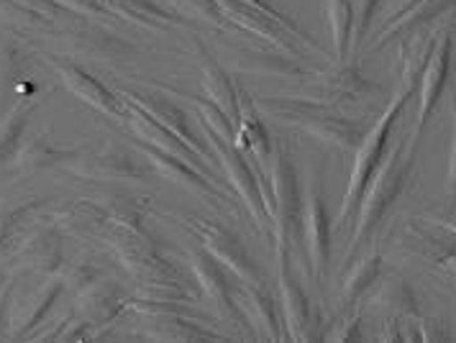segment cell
<instances>
[{
    "label": "cell",
    "instance_id": "27",
    "mask_svg": "<svg viewBox=\"0 0 456 343\" xmlns=\"http://www.w3.org/2000/svg\"><path fill=\"white\" fill-rule=\"evenodd\" d=\"M195 49H198L200 82H203L206 98L213 105H218L231 121L239 123V90L231 80V75L216 61V57H210V52L203 46V41H195Z\"/></svg>",
    "mask_w": 456,
    "mask_h": 343
},
{
    "label": "cell",
    "instance_id": "1",
    "mask_svg": "<svg viewBox=\"0 0 456 343\" xmlns=\"http://www.w3.org/2000/svg\"><path fill=\"white\" fill-rule=\"evenodd\" d=\"M251 101L262 116H270L272 121L297 128L313 136L315 142L329 143L341 151H354L367 134L362 123L344 118L331 105H321L305 98H251Z\"/></svg>",
    "mask_w": 456,
    "mask_h": 343
},
{
    "label": "cell",
    "instance_id": "11",
    "mask_svg": "<svg viewBox=\"0 0 456 343\" xmlns=\"http://www.w3.org/2000/svg\"><path fill=\"white\" fill-rule=\"evenodd\" d=\"M303 249L311 259L313 277L321 282L331 259V218L326 210L321 180H313L303 195Z\"/></svg>",
    "mask_w": 456,
    "mask_h": 343
},
{
    "label": "cell",
    "instance_id": "36",
    "mask_svg": "<svg viewBox=\"0 0 456 343\" xmlns=\"http://www.w3.org/2000/svg\"><path fill=\"white\" fill-rule=\"evenodd\" d=\"M31 113V102L19 101L3 118H0V167H5L19 143L26 136V123Z\"/></svg>",
    "mask_w": 456,
    "mask_h": 343
},
{
    "label": "cell",
    "instance_id": "25",
    "mask_svg": "<svg viewBox=\"0 0 456 343\" xmlns=\"http://www.w3.org/2000/svg\"><path fill=\"white\" fill-rule=\"evenodd\" d=\"M236 303L241 307L244 321L262 341H285V325L280 321V313L272 303V298L262 290V284H249L236 292Z\"/></svg>",
    "mask_w": 456,
    "mask_h": 343
},
{
    "label": "cell",
    "instance_id": "10",
    "mask_svg": "<svg viewBox=\"0 0 456 343\" xmlns=\"http://www.w3.org/2000/svg\"><path fill=\"white\" fill-rule=\"evenodd\" d=\"M185 228H190L195 233V239L200 241V246L226 272H231L236 280L249 284H262V274H259L256 264L251 262L249 251L221 223L203 221V218H187Z\"/></svg>",
    "mask_w": 456,
    "mask_h": 343
},
{
    "label": "cell",
    "instance_id": "22",
    "mask_svg": "<svg viewBox=\"0 0 456 343\" xmlns=\"http://www.w3.org/2000/svg\"><path fill=\"white\" fill-rule=\"evenodd\" d=\"M16 259L28 272H37L42 277H54L64 266L62 233L52 225H42L34 233L26 236V241L19 246Z\"/></svg>",
    "mask_w": 456,
    "mask_h": 343
},
{
    "label": "cell",
    "instance_id": "31",
    "mask_svg": "<svg viewBox=\"0 0 456 343\" xmlns=\"http://www.w3.org/2000/svg\"><path fill=\"white\" fill-rule=\"evenodd\" d=\"M72 154H75V149H60L44 136H28V139H21L19 149L13 151V157L8 159L5 167L13 175H34V172L49 169L54 164H64Z\"/></svg>",
    "mask_w": 456,
    "mask_h": 343
},
{
    "label": "cell",
    "instance_id": "53",
    "mask_svg": "<svg viewBox=\"0 0 456 343\" xmlns=\"http://www.w3.org/2000/svg\"><path fill=\"white\" fill-rule=\"evenodd\" d=\"M3 280H8V277H3V274H0V284H3Z\"/></svg>",
    "mask_w": 456,
    "mask_h": 343
},
{
    "label": "cell",
    "instance_id": "34",
    "mask_svg": "<svg viewBox=\"0 0 456 343\" xmlns=\"http://www.w3.org/2000/svg\"><path fill=\"white\" fill-rule=\"evenodd\" d=\"M323 11H326V29L331 37L336 61L344 64L346 54L352 52L354 3L352 0H323Z\"/></svg>",
    "mask_w": 456,
    "mask_h": 343
},
{
    "label": "cell",
    "instance_id": "51",
    "mask_svg": "<svg viewBox=\"0 0 456 343\" xmlns=\"http://www.w3.org/2000/svg\"><path fill=\"white\" fill-rule=\"evenodd\" d=\"M428 221L438 225V228H444L446 233H452L456 236V213H449V216H431Z\"/></svg>",
    "mask_w": 456,
    "mask_h": 343
},
{
    "label": "cell",
    "instance_id": "28",
    "mask_svg": "<svg viewBox=\"0 0 456 343\" xmlns=\"http://www.w3.org/2000/svg\"><path fill=\"white\" fill-rule=\"evenodd\" d=\"M105 8L110 11V16L126 20V23H134L139 29H146V31H169L175 26H183L185 23V16L180 13H169L167 8L157 5L154 0H101Z\"/></svg>",
    "mask_w": 456,
    "mask_h": 343
},
{
    "label": "cell",
    "instance_id": "49",
    "mask_svg": "<svg viewBox=\"0 0 456 343\" xmlns=\"http://www.w3.org/2000/svg\"><path fill=\"white\" fill-rule=\"evenodd\" d=\"M446 190L456 195V108H454V131H452V149H449V172H446Z\"/></svg>",
    "mask_w": 456,
    "mask_h": 343
},
{
    "label": "cell",
    "instance_id": "45",
    "mask_svg": "<svg viewBox=\"0 0 456 343\" xmlns=\"http://www.w3.org/2000/svg\"><path fill=\"white\" fill-rule=\"evenodd\" d=\"M54 3L62 8L64 13H75V16L110 23V11L105 8L101 0H54Z\"/></svg>",
    "mask_w": 456,
    "mask_h": 343
},
{
    "label": "cell",
    "instance_id": "43",
    "mask_svg": "<svg viewBox=\"0 0 456 343\" xmlns=\"http://www.w3.org/2000/svg\"><path fill=\"white\" fill-rule=\"evenodd\" d=\"M354 3V37H352V52L364 41V37L372 29V20L377 16L379 0H352Z\"/></svg>",
    "mask_w": 456,
    "mask_h": 343
},
{
    "label": "cell",
    "instance_id": "2",
    "mask_svg": "<svg viewBox=\"0 0 456 343\" xmlns=\"http://www.w3.org/2000/svg\"><path fill=\"white\" fill-rule=\"evenodd\" d=\"M415 146L418 139L408 143L395 146L393 154L385 157L372 182L367 184L362 200H359V216H356V228H354V239L346 249V257L352 259L354 254L362 249V243L370 241L374 231L379 228V223L385 221V216L393 210V205L400 200L405 184L411 182L415 172Z\"/></svg>",
    "mask_w": 456,
    "mask_h": 343
},
{
    "label": "cell",
    "instance_id": "5",
    "mask_svg": "<svg viewBox=\"0 0 456 343\" xmlns=\"http://www.w3.org/2000/svg\"><path fill=\"white\" fill-rule=\"evenodd\" d=\"M206 142L213 151V157L218 159L224 175H226L228 184L236 190L239 200L244 202V208L249 210V218L256 223V228L262 233H270V198H267V180L265 172L259 167H251L244 154L233 146V143L224 142L221 136L206 131Z\"/></svg>",
    "mask_w": 456,
    "mask_h": 343
},
{
    "label": "cell",
    "instance_id": "40",
    "mask_svg": "<svg viewBox=\"0 0 456 343\" xmlns=\"http://www.w3.org/2000/svg\"><path fill=\"white\" fill-rule=\"evenodd\" d=\"M169 5L175 8V13L185 16V19L206 20V23H216V26H228L221 5L216 0H169Z\"/></svg>",
    "mask_w": 456,
    "mask_h": 343
},
{
    "label": "cell",
    "instance_id": "47",
    "mask_svg": "<svg viewBox=\"0 0 456 343\" xmlns=\"http://www.w3.org/2000/svg\"><path fill=\"white\" fill-rule=\"evenodd\" d=\"M415 328H418V341H446L449 339V325L444 321H426V318H415Z\"/></svg>",
    "mask_w": 456,
    "mask_h": 343
},
{
    "label": "cell",
    "instance_id": "14",
    "mask_svg": "<svg viewBox=\"0 0 456 343\" xmlns=\"http://www.w3.org/2000/svg\"><path fill=\"white\" fill-rule=\"evenodd\" d=\"M142 151H144V159L149 162V167H151L159 177H165L167 182L177 184L180 190L190 192L192 198H200V200H208L213 202V205L226 208L224 192H221L213 182L208 180L206 172H200L195 164L185 162V159H177V157L165 154V151H159V149H154V146H146V143L142 146Z\"/></svg>",
    "mask_w": 456,
    "mask_h": 343
},
{
    "label": "cell",
    "instance_id": "8",
    "mask_svg": "<svg viewBox=\"0 0 456 343\" xmlns=\"http://www.w3.org/2000/svg\"><path fill=\"white\" fill-rule=\"evenodd\" d=\"M77 180L90 182H144L146 169L128 149L118 143H105L95 151H75L62 164Z\"/></svg>",
    "mask_w": 456,
    "mask_h": 343
},
{
    "label": "cell",
    "instance_id": "29",
    "mask_svg": "<svg viewBox=\"0 0 456 343\" xmlns=\"http://www.w3.org/2000/svg\"><path fill=\"white\" fill-rule=\"evenodd\" d=\"M233 72H247V75H262V78H290V80H311L313 69H305L295 57H288L277 49L270 52H244L236 54V60L231 61Z\"/></svg>",
    "mask_w": 456,
    "mask_h": 343
},
{
    "label": "cell",
    "instance_id": "41",
    "mask_svg": "<svg viewBox=\"0 0 456 343\" xmlns=\"http://www.w3.org/2000/svg\"><path fill=\"white\" fill-rule=\"evenodd\" d=\"M60 277H62L64 290H72L75 295H80L101 280V269L87 262H64V266L60 269Z\"/></svg>",
    "mask_w": 456,
    "mask_h": 343
},
{
    "label": "cell",
    "instance_id": "48",
    "mask_svg": "<svg viewBox=\"0 0 456 343\" xmlns=\"http://www.w3.org/2000/svg\"><path fill=\"white\" fill-rule=\"evenodd\" d=\"M331 339H336V341H349V339L359 341V339H362V333H359V315L346 318V321H344V325H341L338 331H333Z\"/></svg>",
    "mask_w": 456,
    "mask_h": 343
},
{
    "label": "cell",
    "instance_id": "3",
    "mask_svg": "<svg viewBox=\"0 0 456 343\" xmlns=\"http://www.w3.org/2000/svg\"><path fill=\"white\" fill-rule=\"evenodd\" d=\"M408 98H411V90L400 87L395 93V98L390 101V105L385 108V113L377 118L372 128H367L362 143L354 149V167H352V177H349V184H346V192H344V200H341V210H338V223H344L349 218L352 208L359 205L367 184L372 182V177L377 175L379 164L385 159V151L390 146V139H393L395 123L400 121L405 105H408Z\"/></svg>",
    "mask_w": 456,
    "mask_h": 343
},
{
    "label": "cell",
    "instance_id": "33",
    "mask_svg": "<svg viewBox=\"0 0 456 343\" xmlns=\"http://www.w3.org/2000/svg\"><path fill=\"white\" fill-rule=\"evenodd\" d=\"M367 307L374 313L395 315V318H418L420 315L415 292L411 290V284L403 282V280H387V282L379 284L370 298Z\"/></svg>",
    "mask_w": 456,
    "mask_h": 343
},
{
    "label": "cell",
    "instance_id": "30",
    "mask_svg": "<svg viewBox=\"0 0 456 343\" xmlns=\"http://www.w3.org/2000/svg\"><path fill=\"white\" fill-rule=\"evenodd\" d=\"M146 323L139 336L154 339V341H206V339H221L210 328L192 321L185 313H159V315H144Z\"/></svg>",
    "mask_w": 456,
    "mask_h": 343
},
{
    "label": "cell",
    "instance_id": "13",
    "mask_svg": "<svg viewBox=\"0 0 456 343\" xmlns=\"http://www.w3.org/2000/svg\"><path fill=\"white\" fill-rule=\"evenodd\" d=\"M118 95H121V101L128 102V105H134L136 110H142L146 113L149 118H154L157 123H162L165 128H169L175 136H180L183 142L203 159V162L210 167V157H213V151L208 149V142H203L200 136H195V131L190 128V123H187V113L180 108V105H175V102L169 101V98H162V95H157V93H139V90H118Z\"/></svg>",
    "mask_w": 456,
    "mask_h": 343
},
{
    "label": "cell",
    "instance_id": "18",
    "mask_svg": "<svg viewBox=\"0 0 456 343\" xmlns=\"http://www.w3.org/2000/svg\"><path fill=\"white\" fill-rule=\"evenodd\" d=\"M216 3L221 5V13H224L228 26L241 29L247 34H254L256 39L267 41L272 49H277V52H282L288 57H297V41L292 39L290 34H285L265 13L254 11L247 3H239V0H216Z\"/></svg>",
    "mask_w": 456,
    "mask_h": 343
},
{
    "label": "cell",
    "instance_id": "50",
    "mask_svg": "<svg viewBox=\"0 0 456 343\" xmlns=\"http://www.w3.org/2000/svg\"><path fill=\"white\" fill-rule=\"evenodd\" d=\"M11 292H13V280L5 282V290L0 295V336H3V328L8 321V313H11Z\"/></svg>",
    "mask_w": 456,
    "mask_h": 343
},
{
    "label": "cell",
    "instance_id": "15",
    "mask_svg": "<svg viewBox=\"0 0 456 343\" xmlns=\"http://www.w3.org/2000/svg\"><path fill=\"white\" fill-rule=\"evenodd\" d=\"M37 218L46 221V225L57 228L64 236H75V239H87V236H98L108 231L103 202L75 200L64 202V205L46 202L42 208V216Z\"/></svg>",
    "mask_w": 456,
    "mask_h": 343
},
{
    "label": "cell",
    "instance_id": "7",
    "mask_svg": "<svg viewBox=\"0 0 456 343\" xmlns=\"http://www.w3.org/2000/svg\"><path fill=\"white\" fill-rule=\"evenodd\" d=\"M277 257V290H280V307L285 318V336L292 341H318L321 321L313 310L311 298L303 292L300 282L290 272V251L285 246H274Z\"/></svg>",
    "mask_w": 456,
    "mask_h": 343
},
{
    "label": "cell",
    "instance_id": "52",
    "mask_svg": "<svg viewBox=\"0 0 456 343\" xmlns=\"http://www.w3.org/2000/svg\"><path fill=\"white\" fill-rule=\"evenodd\" d=\"M441 264H444V266H446V269H449V272H452V274L456 277V254H452V251H449V254L441 259Z\"/></svg>",
    "mask_w": 456,
    "mask_h": 343
},
{
    "label": "cell",
    "instance_id": "32",
    "mask_svg": "<svg viewBox=\"0 0 456 343\" xmlns=\"http://www.w3.org/2000/svg\"><path fill=\"white\" fill-rule=\"evenodd\" d=\"M444 31L441 29H431V26H426V29H420V31H415L411 34L405 44L400 46V64H403V87L405 90H413L418 80H420V75H423V69H426V64L431 60V54H434L436 49V41L441 37Z\"/></svg>",
    "mask_w": 456,
    "mask_h": 343
},
{
    "label": "cell",
    "instance_id": "24",
    "mask_svg": "<svg viewBox=\"0 0 456 343\" xmlns=\"http://www.w3.org/2000/svg\"><path fill=\"white\" fill-rule=\"evenodd\" d=\"M126 123H128V128H131V134L139 139L146 146H154V149H159V151H165V154H172V157H177V159H185V162L195 164L200 172H206L208 164L187 146L180 136H175L169 128H165L162 123H157L154 118H149L146 113L142 110H136L134 105H128L126 102Z\"/></svg>",
    "mask_w": 456,
    "mask_h": 343
},
{
    "label": "cell",
    "instance_id": "35",
    "mask_svg": "<svg viewBox=\"0 0 456 343\" xmlns=\"http://www.w3.org/2000/svg\"><path fill=\"white\" fill-rule=\"evenodd\" d=\"M108 228L126 231V233H149L144 225V205L139 200H131L124 195H116L103 202Z\"/></svg>",
    "mask_w": 456,
    "mask_h": 343
},
{
    "label": "cell",
    "instance_id": "23",
    "mask_svg": "<svg viewBox=\"0 0 456 343\" xmlns=\"http://www.w3.org/2000/svg\"><path fill=\"white\" fill-rule=\"evenodd\" d=\"M454 11L456 0H418L411 8H405L403 13H397L395 19L382 26V31L377 34L372 46H382V44L397 39V37H411L426 26H434L438 20L454 16Z\"/></svg>",
    "mask_w": 456,
    "mask_h": 343
},
{
    "label": "cell",
    "instance_id": "6",
    "mask_svg": "<svg viewBox=\"0 0 456 343\" xmlns=\"http://www.w3.org/2000/svg\"><path fill=\"white\" fill-rule=\"evenodd\" d=\"M108 246L116 262L142 284H162V282H183V274L175 264L165 259L157 249L154 239L149 233H126L108 228Z\"/></svg>",
    "mask_w": 456,
    "mask_h": 343
},
{
    "label": "cell",
    "instance_id": "9",
    "mask_svg": "<svg viewBox=\"0 0 456 343\" xmlns=\"http://www.w3.org/2000/svg\"><path fill=\"white\" fill-rule=\"evenodd\" d=\"M295 98H305L315 101L321 105H331V108H344L354 102H364L372 98L374 93H379V87L370 82L356 67L349 64H338L336 69L329 72H315L311 80H303L295 87Z\"/></svg>",
    "mask_w": 456,
    "mask_h": 343
},
{
    "label": "cell",
    "instance_id": "46",
    "mask_svg": "<svg viewBox=\"0 0 456 343\" xmlns=\"http://www.w3.org/2000/svg\"><path fill=\"white\" fill-rule=\"evenodd\" d=\"M13 3H19L21 8H26L28 13H34V16H39L46 23H54V20L62 16L64 11L54 3V0H13Z\"/></svg>",
    "mask_w": 456,
    "mask_h": 343
},
{
    "label": "cell",
    "instance_id": "26",
    "mask_svg": "<svg viewBox=\"0 0 456 343\" xmlns=\"http://www.w3.org/2000/svg\"><path fill=\"white\" fill-rule=\"evenodd\" d=\"M236 128H239L236 149L241 154H251L256 167L267 175V164H270L274 146H272L267 126L262 123V113L256 110L254 101L244 93H239V123H236Z\"/></svg>",
    "mask_w": 456,
    "mask_h": 343
},
{
    "label": "cell",
    "instance_id": "12",
    "mask_svg": "<svg viewBox=\"0 0 456 343\" xmlns=\"http://www.w3.org/2000/svg\"><path fill=\"white\" fill-rule=\"evenodd\" d=\"M187 259H190V269H192L195 282L210 300L213 310L218 315H224L226 321H231L239 331H247V321H244L241 307L236 303V295H233V290L228 284L226 269L216 262L206 249H187Z\"/></svg>",
    "mask_w": 456,
    "mask_h": 343
},
{
    "label": "cell",
    "instance_id": "16",
    "mask_svg": "<svg viewBox=\"0 0 456 343\" xmlns=\"http://www.w3.org/2000/svg\"><path fill=\"white\" fill-rule=\"evenodd\" d=\"M57 69V78L62 82L64 87L77 98V101L87 102L90 108H95L98 113L103 116H110V118H118L124 121L126 118V102L121 101L118 93L108 90L103 82L98 78H93L90 72H85L83 67L77 64H69V61H57L54 64Z\"/></svg>",
    "mask_w": 456,
    "mask_h": 343
},
{
    "label": "cell",
    "instance_id": "39",
    "mask_svg": "<svg viewBox=\"0 0 456 343\" xmlns=\"http://www.w3.org/2000/svg\"><path fill=\"white\" fill-rule=\"evenodd\" d=\"M195 110H198V118H200V123H203V128H206V131H210V134L221 136L224 142L236 146L239 128H236V123L231 121L218 105H213L210 101H195Z\"/></svg>",
    "mask_w": 456,
    "mask_h": 343
},
{
    "label": "cell",
    "instance_id": "42",
    "mask_svg": "<svg viewBox=\"0 0 456 343\" xmlns=\"http://www.w3.org/2000/svg\"><path fill=\"white\" fill-rule=\"evenodd\" d=\"M0 20H5L8 26L13 29H21V31H31V29H46L49 23L34 13H28L26 8H21L19 3L13 0H0Z\"/></svg>",
    "mask_w": 456,
    "mask_h": 343
},
{
    "label": "cell",
    "instance_id": "17",
    "mask_svg": "<svg viewBox=\"0 0 456 343\" xmlns=\"http://www.w3.org/2000/svg\"><path fill=\"white\" fill-rule=\"evenodd\" d=\"M449 67H452V37L444 31L436 41L434 54L426 64L420 80H418V116H415V139L426 128V123L441 101V93L449 80Z\"/></svg>",
    "mask_w": 456,
    "mask_h": 343
},
{
    "label": "cell",
    "instance_id": "44",
    "mask_svg": "<svg viewBox=\"0 0 456 343\" xmlns=\"http://www.w3.org/2000/svg\"><path fill=\"white\" fill-rule=\"evenodd\" d=\"M405 241H411V251L415 257H428V259L441 262L449 254V249L444 243H436L428 233H420L413 225H408V239Z\"/></svg>",
    "mask_w": 456,
    "mask_h": 343
},
{
    "label": "cell",
    "instance_id": "19",
    "mask_svg": "<svg viewBox=\"0 0 456 343\" xmlns=\"http://www.w3.org/2000/svg\"><path fill=\"white\" fill-rule=\"evenodd\" d=\"M64 292V282L60 274L46 277L42 287H37L31 295L23 298V303H11L8 313V339H23L31 336L37 331V325L44 323V318L49 315V310L60 300Z\"/></svg>",
    "mask_w": 456,
    "mask_h": 343
},
{
    "label": "cell",
    "instance_id": "4",
    "mask_svg": "<svg viewBox=\"0 0 456 343\" xmlns=\"http://www.w3.org/2000/svg\"><path fill=\"white\" fill-rule=\"evenodd\" d=\"M267 180L272 192V233L274 246L295 251L303 246V192L297 184V172L282 149H274L267 164Z\"/></svg>",
    "mask_w": 456,
    "mask_h": 343
},
{
    "label": "cell",
    "instance_id": "21",
    "mask_svg": "<svg viewBox=\"0 0 456 343\" xmlns=\"http://www.w3.org/2000/svg\"><path fill=\"white\" fill-rule=\"evenodd\" d=\"M126 303H128V298L118 284L98 280L93 287H87L85 292L77 295L75 313L93 325L95 339H101L105 328L113 323L121 313H126Z\"/></svg>",
    "mask_w": 456,
    "mask_h": 343
},
{
    "label": "cell",
    "instance_id": "38",
    "mask_svg": "<svg viewBox=\"0 0 456 343\" xmlns=\"http://www.w3.org/2000/svg\"><path fill=\"white\" fill-rule=\"evenodd\" d=\"M239 3H247L249 8H254V11L265 13L270 20H274L285 34H290L292 39L297 41V46H303V49H313L315 54H323V49H321V46H318V44H315V41H313L311 37H308V34L295 23V20L288 19V16H285V13H282L272 0H239Z\"/></svg>",
    "mask_w": 456,
    "mask_h": 343
},
{
    "label": "cell",
    "instance_id": "37",
    "mask_svg": "<svg viewBox=\"0 0 456 343\" xmlns=\"http://www.w3.org/2000/svg\"><path fill=\"white\" fill-rule=\"evenodd\" d=\"M379 272H382V257L377 251L367 254L364 259H359V262L354 264V269L344 277V284H341L344 303H356L379 280Z\"/></svg>",
    "mask_w": 456,
    "mask_h": 343
},
{
    "label": "cell",
    "instance_id": "20",
    "mask_svg": "<svg viewBox=\"0 0 456 343\" xmlns=\"http://www.w3.org/2000/svg\"><path fill=\"white\" fill-rule=\"evenodd\" d=\"M49 41L62 52L72 57H87L95 61H118L126 54H131V46L113 34L105 31H60V34H49Z\"/></svg>",
    "mask_w": 456,
    "mask_h": 343
}]
</instances>
